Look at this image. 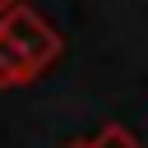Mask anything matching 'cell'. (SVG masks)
I'll list each match as a JSON object with an SVG mask.
<instances>
[{
  "label": "cell",
  "mask_w": 148,
  "mask_h": 148,
  "mask_svg": "<svg viewBox=\"0 0 148 148\" xmlns=\"http://www.w3.org/2000/svg\"><path fill=\"white\" fill-rule=\"evenodd\" d=\"M14 5H18V0H0V14H9V9H14Z\"/></svg>",
  "instance_id": "3957f363"
},
{
  "label": "cell",
  "mask_w": 148,
  "mask_h": 148,
  "mask_svg": "<svg viewBox=\"0 0 148 148\" xmlns=\"http://www.w3.org/2000/svg\"><path fill=\"white\" fill-rule=\"evenodd\" d=\"M60 32L32 9V5H14L9 14H0V88H23L37 83L56 60H60Z\"/></svg>",
  "instance_id": "6da1fadb"
},
{
  "label": "cell",
  "mask_w": 148,
  "mask_h": 148,
  "mask_svg": "<svg viewBox=\"0 0 148 148\" xmlns=\"http://www.w3.org/2000/svg\"><path fill=\"white\" fill-rule=\"evenodd\" d=\"M65 148H88V143H65Z\"/></svg>",
  "instance_id": "277c9868"
},
{
  "label": "cell",
  "mask_w": 148,
  "mask_h": 148,
  "mask_svg": "<svg viewBox=\"0 0 148 148\" xmlns=\"http://www.w3.org/2000/svg\"><path fill=\"white\" fill-rule=\"evenodd\" d=\"M88 148H139V139H134L125 125H116V120H111V125H102V130H97V139H92Z\"/></svg>",
  "instance_id": "7a4b0ae2"
}]
</instances>
